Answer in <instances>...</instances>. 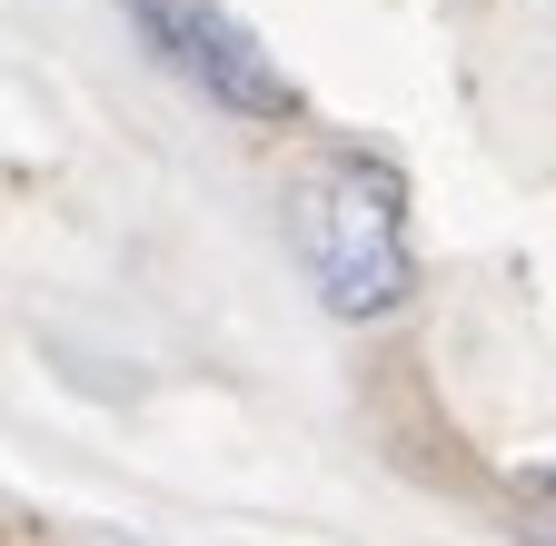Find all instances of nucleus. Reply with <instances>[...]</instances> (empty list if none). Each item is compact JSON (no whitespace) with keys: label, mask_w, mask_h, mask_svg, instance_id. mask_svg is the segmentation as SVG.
Masks as SVG:
<instances>
[{"label":"nucleus","mask_w":556,"mask_h":546,"mask_svg":"<svg viewBox=\"0 0 556 546\" xmlns=\"http://www.w3.org/2000/svg\"><path fill=\"white\" fill-rule=\"evenodd\" d=\"M21 546H60V536H40V526H21Z\"/></svg>","instance_id":"obj_4"},{"label":"nucleus","mask_w":556,"mask_h":546,"mask_svg":"<svg viewBox=\"0 0 556 546\" xmlns=\"http://www.w3.org/2000/svg\"><path fill=\"white\" fill-rule=\"evenodd\" d=\"M289 249L308 289L338 318H388L417 299V249H407V179L378 150H328L289 179Z\"/></svg>","instance_id":"obj_1"},{"label":"nucleus","mask_w":556,"mask_h":546,"mask_svg":"<svg viewBox=\"0 0 556 546\" xmlns=\"http://www.w3.org/2000/svg\"><path fill=\"white\" fill-rule=\"evenodd\" d=\"M527 546H556V477H527Z\"/></svg>","instance_id":"obj_3"},{"label":"nucleus","mask_w":556,"mask_h":546,"mask_svg":"<svg viewBox=\"0 0 556 546\" xmlns=\"http://www.w3.org/2000/svg\"><path fill=\"white\" fill-rule=\"evenodd\" d=\"M139 50H160V71H179L208 110L229 119H299V90L278 80V60L219 11V0H119Z\"/></svg>","instance_id":"obj_2"}]
</instances>
